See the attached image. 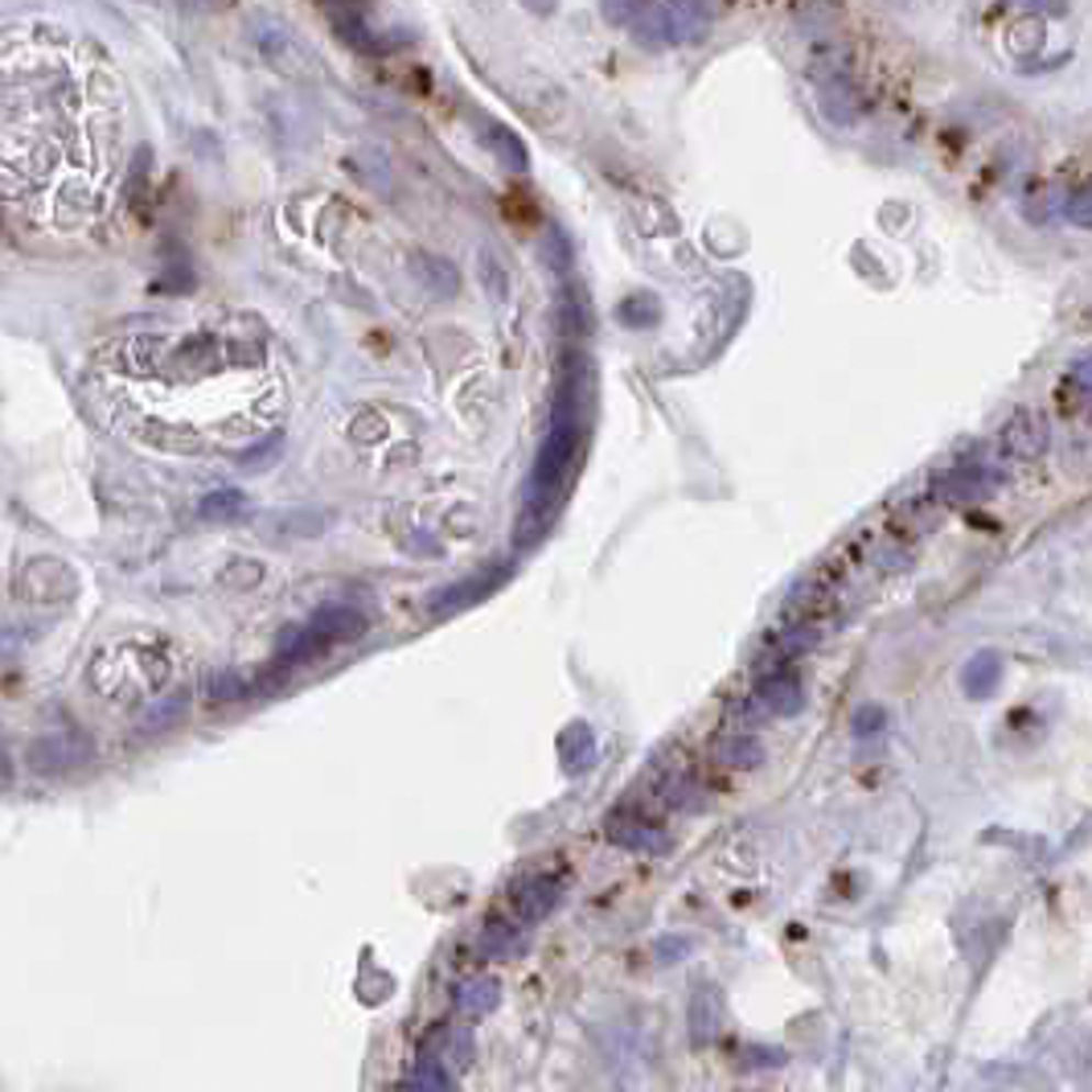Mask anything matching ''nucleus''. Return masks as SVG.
I'll return each instance as SVG.
<instances>
[{"instance_id": "nucleus-14", "label": "nucleus", "mask_w": 1092, "mask_h": 1092, "mask_svg": "<svg viewBox=\"0 0 1092 1092\" xmlns=\"http://www.w3.org/2000/svg\"><path fill=\"white\" fill-rule=\"evenodd\" d=\"M555 904H559V883L555 879H531L517 891V907H522L526 921H543Z\"/></svg>"}, {"instance_id": "nucleus-11", "label": "nucleus", "mask_w": 1092, "mask_h": 1092, "mask_svg": "<svg viewBox=\"0 0 1092 1092\" xmlns=\"http://www.w3.org/2000/svg\"><path fill=\"white\" fill-rule=\"evenodd\" d=\"M481 141L489 144V153L498 156L501 165H510V169H526L531 165V153H526V144L517 141L510 127L493 124V120H481Z\"/></svg>"}, {"instance_id": "nucleus-1", "label": "nucleus", "mask_w": 1092, "mask_h": 1092, "mask_svg": "<svg viewBox=\"0 0 1092 1092\" xmlns=\"http://www.w3.org/2000/svg\"><path fill=\"white\" fill-rule=\"evenodd\" d=\"M588 406H592V370L571 354V366H562L559 390H555V406H550V427L538 448L531 477H526V498H522V517H517V546H534L550 531L555 514L567 501V481L576 456L583 448V432H588Z\"/></svg>"}, {"instance_id": "nucleus-2", "label": "nucleus", "mask_w": 1092, "mask_h": 1092, "mask_svg": "<svg viewBox=\"0 0 1092 1092\" xmlns=\"http://www.w3.org/2000/svg\"><path fill=\"white\" fill-rule=\"evenodd\" d=\"M604 16L624 21L633 37L649 42V46H678V42L706 37L715 9H702V4H609Z\"/></svg>"}, {"instance_id": "nucleus-22", "label": "nucleus", "mask_w": 1092, "mask_h": 1092, "mask_svg": "<svg viewBox=\"0 0 1092 1092\" xmlns=\"http://www.w3.org/2000/svg\"><path fill=\"white\" fill-rule=\"evenodd\" d=\"M481 276H484V283H489V292H493V297L498 300L505 297V276L498 271V259H493L489 250L481 255Z\"/></svg>"}, {"instance_id": "nucleus-10", "label": "nucleus", "mask_w": 1092, "mask_h": 1092, "mask_svg": "<svg viewBox=\"0 0 1092 1092\" xmlns=\"http://www.w3.org/2000/svg\"><path fill=\"white\" fill-rule=\"evenodd\" d=\"M415 276L423 280V288L432 292V297H456L460 292V271H456L448 259H436V255H427V250H420L415 255Z\"/></svg>"}, {"instance_id": "nucleus-5", "label": "nucleus", "mask_w": 1092, "mask_h": 1092, "mask_svg": "<svg viewBox=\"0 0 1092 1092\" xmlns=\"http://www.w3.org/2000/svg\"><path fill=\"white\" fill-rule=\"evenodd\" d=\"M87 760V744L82 739H66V735H46L30 748V768L37 772H66Z\"/></svg>"}, {"instance_id": "nucleus-15", "label": "nucleus", "mask_w": 1092, "mask_h": 1092, "mask_svg": "<svg viewBox=\"0 0 1092 1092\" xmlns=\"http://www.w3.org/2000/svg\"><path fill=\"white\" fill-rule=\"evenodd\" d=\"M616 321L628 328H654L657 321H661V300H657L654 292H637V297L621 300Z\"/></svg>"}, {"instance_id": "nucleus-25", "label": "nucleus", "mask_w": 1092, "mask_h": 1092, "mask_svg": "<svg viewBox=\"0 0 1092 1092\" xmlns=\"http://www.w3.org/2000/svg\"><path fill=\"white\" fill-rule=\"evenodd\" d=\"M0 784H9V756L0 748Z\"/></svg>"}, {"instance_id": "nucleus-19", "label": "nucleus", "mask_w": 1092, "mask_h": 1092, "mask_svg": "<svg viewBox=\"0 0 1092 1092\" xmlns=\"http://www.w3.org/2000/svg\"><path fill=\"white\" fill-rule=\"evenodd\" d=\"M543 247H546V255H550V267H555V271H567V267H571V243H567V234H562L559 226L546 231Z\"/></svg>"}, {"instance_id": "nucleus-16", "label": "nucleus", "mask_w": 1092, "mask_h": 1092, "mask_svg": "<svg viewBox=\"0 0 1092 1092\" xmlns=\"http://www.w3.org/2000/svg\"><path fill=\"white\" fill-rule=\"evenodd\" d=\"M243 505H247V498H243L238 489H214V493H205V498L198 501V514H202L205 522H231L234 514H243Z\"/></svg>"}, {"instance_id": "nucleus-7", "label": "nucleus", "mask_w": 1092, "mask_h": 1092, "mask_svg": "<svg viewBox=\"0 0 1092 1092\" xmlns=\"http://www.w3.org/2000/svg\"><path fill=\"white\" fill-rule=\"evenodd\" d=\"M1002 484V472H990V468H957L952 477L940 481V498L945 501H973V498H985L990 489H999Z\"/></svg>"}, {"instance_id": "nucleus-18", "label": "nucleus", "mask_w": 1092, "mask_h": 1092, "mask_svg": "<svg viewBox=\"0 0 1092 1092\" xmlns=\"http://www.w3.org/2000/svg\"><path fill=\"white\" fill-rule=\"evenodd\" d=\"M723 760L735 768H756L765 760V751H760L756 739H727V744H723Z\"/></svg>"}, {"instance_id": "nucleus-13", "label": "nucleus", "mask_w": 1092, "mask_h": 1092, "mask_svg": "<svg viewBox=\"0 0 1092 1092\" xmlns=\"http://www.w3.org/2000/svg\"><path fill=\"white\" fill-rule=\"evenodd\" d=\"M559 748H562V765L571 768V772H583V768L592 765V756H595V735H592V727H588L583 718H576V723H571V727L562 732Z\"/></svg>"}, {"instance_id": "nucleus-20", "label": "nucleus", "mask_w": 1092, "mask_h": 1092, "mask_svg": "<svg viewBox=\"0 0 1092 1092\" xmlns=\"http://www.w3.org/2000/svg\"><path fill=\"white\" fill-rule=\"evenodd\" d=\"M1063 219L1072 222V226H1092V214H1089V189H1077L1068 202H1063Z\"/></svg>"}, {"instance_id": "nucleus-6", "label": "nucleus", "mask_w": 1092, "mask_h": 1092, "mask_svg": "<svg viewBox=\"0 0 1092 1092\" xmlns=\"http://www.w3.org/2000/svg\"><path fill=\"white\" fill-rule=\"evenodd\" d=\"M1002 444H1006V448H1011V456H1018V460H1035V456H1044V448H1047V423H1044V415L1018 411V415L1006 423V432H1002Z\"/></svg>"}, {"instance_id": "nucleus-17", "label": "nucleus", "mask_w": 1092, "mask_h": 1092, "mask_svg": "<svg viewBox=\"0 0 1092 1092\" xmlns=\"http://www.w3.org/2000/svg\"><path fill=\"white\" fill-rule=\"evenodd\" d=\"M247 694H250V687L243 673L222 670V673H210V678H205V699L210 702H238V699H247Z\"/></svg>"}, {"instance_id": "nucleus-3", "label": "nucleus", "mask_w": 1092, "mask_h": 1092, "mask_svg": "<svg viewBox=\"0 0 1092 1092\" xmlns=\"http://www.w3.org/2000/svg\"><path fill=\"white\" fill-rule=\"evenodd\" d=\"M505 579H510V562H498V567L481 571L477 579H460V583H453V588L436 592L432 600H427V612H432V616H453V612H465L468 604H477V600H484L489 592H498Z\"/></svg>"}, {"instance_id": "nucleus-24", "label": "nucleus", "mask_w": 1092, "mask_h": 1092, "mask_svg": "<svg viewBox=\"0 0 1092 1092\" xmlns=\"http://www.w3.org/2000/svg\"><path fill=\"white\" fill-rule=\"evenodd\" d=\"M1077 378H1080V390H1089L1092 382H1089V358H1080L1077 361Z\"/></svg>"}, {"instance_id": "nucleus-23", "label": "nucleus", "mask_w": 1092, "mask_h": 1092, "mask_svg": "<svg viewBox=\"0 0 1092 1092\" xmlns=\"http://www.w3.org/2000/svg\"><path fill=\"white\" fill-rule=\"evenodd\" d=\"M883 727V706H862L855 718V732L867 735V732H879Z\"/></svg>"}, {"instance_id": "nucleus-4", "label": "nucleus", "mask_w": 1092, "mask_h": 1092, "mask_svg": "<svg viewBox=\"0 0 1092 1092\" xmlns=\"http://www.w3.org/2000/svg\"><path fill=\"white\" fill-rule=\"evenodd\" d=\"M309 628L316 637L325 640V645H337V640H358L366 637V628L370 621L361 616L358 609H345V604H321V609L312 612Z\"/></svg>"}, {"instance_id": "nucleus-8", "label": "nucleus", "mask_w": 1092, "mask_h": 1092, "mask_svg": "<svg viewBox=\"0 0 1092 1092\" xmlns=\"http://www.w3.org/2000/svg\"><path fill=\"white\" fill-rule=\"evenodd\" d=\"M999 678H1002V657L994 654V649L973 654L966 661V670H961V682H966L969 699H990L994 687H999Z\"/></svg>"}, {"instance_id": "nucleus-9", "label": "nucleus", "mask_w": 1092, "mask_h": 1092, "mask_svg": "<svg viewBox=\"0 0 1092 1092\" xmlns=\"http://www.w3.org/2000/svg\"><path fill=\"white\" fill-rule=\"evenodd\" d=\"M760 702L777 715H796L805 706V690H801V678L793 673H772L760 682Z\"/></svg>"}, {"instance_id": "nucleus-12", "label": "nucleus", "mask_w": 1092, "mask_h": 1092, "mask_svg": "<svg viewBox=\"0 0 1092 1092\" xmlns=\"http://www.w3.org/2000/svg\"><path fill=\"white\" fill-rule=\"evenodd\" d=\"M276 654L283 666H297V661H312V657L325 654V640L316 637L309 624H300V628H283L276 640Z\"/></svg>"}, {"instance_id": "nucleus-21", "label": "nucleus", "mask_w": 1092, "mask_h": 1092, "mask_svg": "<svg viewBox=\"0 0 1092 1092\" xmlns=\"http://www.w3.org/2000/svg\"><path fill=\"white\" fill-rule=\"evenodd\" d=\"M186 694H172V699L169 702H160V706H156V711H153V715H148V727H160V723H172V715H181V711H186Z\"/></svg>"}]
</instances>
